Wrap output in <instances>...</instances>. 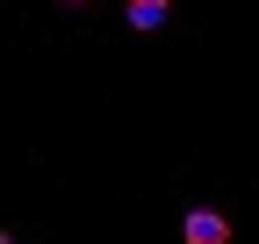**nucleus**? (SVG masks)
I'll use <instances>...</instances> for the list:
<instances>
[{
  "instance_id": "f03ea898",
  "label": "nucleus",
  "mask_w": 259,
  "mask_h": 244,
  "mask_svg": "<svg viewBox=\"0 0 259 244\" xmlns=\"http://www.w3.org/2000/svg\"><path fill=\"white\" fill-rule=\"evenodd\" d=\"M173 15V0H130V29H158Z\"/></svg>"
},
{
  "instance_id": "f257e3e1",
  "label": "nucleus",
  "mask_w": 259,
  "mask_h": 244,
  "mask_svg": "<svg viewBox=\"0 0 259 244\" xmlns=\"http://www.w3.org/2000/svg\"><path fill=\"white\" fill-rule=\"evenodd\" d=\"M180 237H187V244H231V216H216V208H187Z\"/></svg>"
},
{
  "instance_id": "7ed1b4c3",
  "label": "nucleus",
  "mask_w": 259,
  "mask_h": 244,
  "mask_svg": "<svg viewBox=\"0 0 259 244\" xmlns=\"http://www.w3.org/2000/svg\"><path fill=\"white\" fill-rule=\"evenodd\" d=\"M65 8H79V0H65Z\"/></svg>"
}]
</instances>
